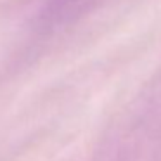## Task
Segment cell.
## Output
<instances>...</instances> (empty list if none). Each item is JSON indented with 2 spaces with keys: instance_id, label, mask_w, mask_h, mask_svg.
Wrapping results in <instances>:
<instances>
[{
  "instance_id": "1",
  "label": "cell",
  "mask_w": 161,
  "mask_h": 161,
  "mask_svg": "<svg viewBox=\"0 0 161 161\" xmlns=\"http://www.w3.org/2000/svg\"><path fill=\"white\" fill-rule=\"evenodd\" d=\"M80 0H52V9L56 12H61L63 9L71 7L73 4H78Z\"/></svg>"
}]
</instances>
